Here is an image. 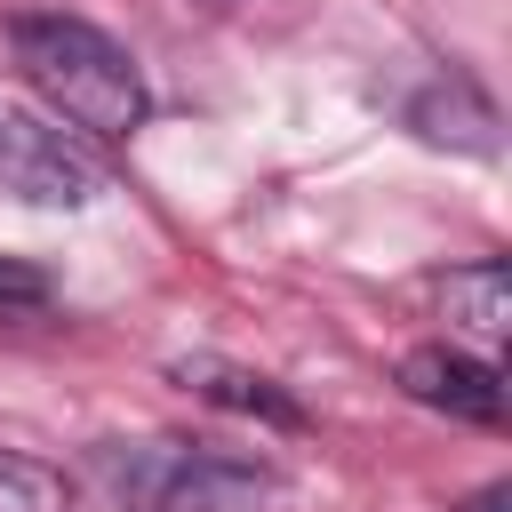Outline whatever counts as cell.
Instances as JSON below:
<instances>
[{
  "label": "cell",
  "instance_id": "9",
  "mask_svg": "<svg viewBox=\"0 0 512 512\" xmlns=\"http://www.w3.org/2000/svg\"><path fill=\"white\" fill-rule=\"evenodd\" d=\"M24 304H48V280L24 264H0V312H24Z\"/></svg>",
  "mask_w": 512,
  "mask_h": 512
},
{
  "label": "cell",
  "instance_id": "8",
  "mask_svg": "<svg viewBox=\"0 0 512 512\" xmlns=\"http://www.w3.org/2000/svg\"><path fill=\"white\" fill-rule=\"evenodd\" d=\"M0 512H72V488L56 464L0 448Z\"/></svg>",
  "mask_w": 512,
  "mask_h": 512
},
{
  "label": "cell",
  "instance_id": "5",
  "mask_svg": "<svg viewBox=\"0 0 512 512\" xmlns=\"http://www.w3.org/2000/svg\"><path fill=\"white\" fill-rule=\"evenodd\" d=\"M440 304H448V320H456L472 344H504V336H512V272H504L496 256L456 264V272L440 280Z\"/></svg>",
  "mask_w": 512,
  "mask_h": 512
},
{
  "label": "cell",
  "instance_id": "1",
  "mask_svg": "<svg viewBox=\"0 0 512 512\" xmlns=\"http://www.w3.org/2000/svg\"><path fill=\"white\" fill-rule=\"evenodd\" d=\"M8 56L16 72L40 88V104L88 136H136L152 112V88L136 72V56L96 32L88 16H16L8 24Z\"/></svg>",
  "mask_w": 512,
  "mask_h": 512
},
{
  "label": "cell",
  "instance_id": "11",
  "mask_svg": "<svg viewBox=\"0 0 512 512\" xmlns=\"http://www.w3.org/2000/svg\"><path fill=\"white\" fill-rule=\"evenodd\" d=\"M208 8H232V0H208Z\"/></svg>",
  "mask_w": 512,
  "mask_h": 512
},
{
  "label": "cell",
  "instance_id": "2",
  "mask_svg": "<svg viewBox=\"0 0 512 512\" xmlns=\"http://www.w3.org/2000/svg\"><path fill=\"white\" fill-rule=\"evenodd\" d=\"M96 480L128 512H232L240 496L264 488L256 464H240L224 448H200V440H104Z\"/></svg>",
  "mask_w": 512,
  "mask_h": 512
},
{
  "label": "cell",
  "instance_id": "10",
  "mask_svg": "<svg viewBox=\"0 0 512 512\" xmlns=\"http://www.w3.org/2000/svg\"><path fill=\"white\" fill-rule=\"evenodd\" d=\"M464 512H512V480H488V488H480Z\"/></svg>",
  "mask_w": 512,
  "mask_h": 512
},
{
  "label": "cell",
  "instance_id": "4",
  "mask_svg": "<svg viewBox=\"0 0 512 512\" xmlns=\"http://www.w3.org/2000/svg\"><path fill=\"white\" fill-rule=\"evenodd\" d=\"M400 384H408V400H424V408H440V416L504 424V376H496L488 360L456 352V344H416V352L400 360Z\"/></svg>",
  "mask_w": 512,
  "mask_h": 512
},
{
  "label": "cell",
  "instance_id": "7",
  "mask_svg": "<svg viewBox=\"0 0 512 512\" xmlns=\"http://www.w3.org/2000/svg\"><path fill=\"white\" fill-rule=\"evenodd\" d=\"M184 384H200L216 408H240V416H264V424H304V408H296L280 384L248 376V368H224V360H184Z\"/></svg>",
  "mask_w": 512,
  "mask_h": 512
},
{
  "label": "cell",
  "instance_id": "6",
  "mask_svg": "<svg viewBox=\"0 0 512 512\" xmlns=\"http://www.w3.org/2000/svg\"><path fill=\"white\" fill-rule=\"evenodd\" d=\"M408 120L432 136V144H456V152H496V104L472 88V80H440L408 104Z\"/></svg>",
  "mask_w": 512,
  "mask_h": 512
},
{
  "label": "cell",
  "instance_id": "3",
  "mask_svg": "<svg viewBox=\"0 0 512 512\" xmlns=\"http://www.w3.org/2000/svg\"><path fill=\"white\" fill-rule=\"evenodd\" d=\"M0 192H16L32 208H88L104 192V168L80 152L72 128L0 96Z\"/></svg>",
  "mask_w": 512,
  "mask_h": 512
}]
</instances>
